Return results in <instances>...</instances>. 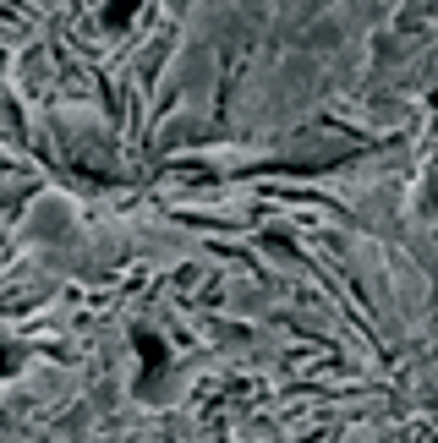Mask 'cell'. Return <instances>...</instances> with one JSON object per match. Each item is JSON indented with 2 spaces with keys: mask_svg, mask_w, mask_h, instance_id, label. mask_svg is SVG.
<instances>
[{
  "mask_svg": "<svg viewBox=\"0 0 438 443\" xmlns=\"http://www.w3.org/2000/svg\"><path fill=\"white\" fill-rule=\"evenodd\" d=\"M137 350H143V361H148V378H154V372L165 367V345H159L154 334H137Z\"/></svg>",
  "mask_w": 438,
  "mask_h": 443,
  "instance_id": "cell-1",
  "label": "cell"
}]
</instances>
